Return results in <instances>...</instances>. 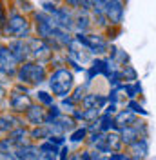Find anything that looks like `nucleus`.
Returning <instances> with one entry per match:
<instances>
[{
  "label": "nucleus",
  "mask_w": 156,
  "mask_h": 160,
  "mask_svg": "<svg viewBox=\"0 0 156 160\" xmlns=\"http://www.w3.org/2000/svg\"><path fill=\"white\" fill-rule=\"evenodd\" d=\"M89 11L104 15L111 28H120L125 15V0H91Z\"/></svg>",
  "instance_id": "obj_1"
},
{
  "label": "nucleus",
  "mask_w": 156,
  "mask_h": 160,
  "mask_svg": "<svg viewBox=\"0 0 156 160\" xmlns=\"http://www.w3.org/2000/svg\"><path fill=\"white\" fill-rule=\"evenodd\" d=\"M31 33H33V22L29 17L20 11H11L4 28V37L11 40H29Z\"/></svg>",
  "instance_id": "obj_2"
},
{
  "label": "nucleus",
  "mask_w": 156,
  "mask_h": 160,
  "mask_svg": "<svg viewBox=\"0 0 156 160\" xmlns=\"http://www.w3.org/2000/svg\"><path fill=\"white\" fill-rule=\"evenodd\" d=\"M47 86L51 95H55L56 98H66L71 97V93L75 89V73L69 68H56L49 75Z\"/></svg>",
  "instance_id": "obj_3"
},
{
  "label": "nucleus",
  "mask_w": 156,
  "mask_h": 160,
  "mask_svg": "<svg viewBox=\"0 0 156 160\" xmlns=\"http://www.w3.org/2000/svg\"><path fill=\"white\" fill-rule=\"evenodd\" d=\"M15 78L18 80V84H24L27 88H37L40 84L47 82L49 75H47V69H46V64L29 60V62L18 66V71H17Z\"/></svg>",
  "instance_id": "obj_4"
},
{
  "label": "nucleus",
  "mask_w": 156,
  "mask_h": 160,
  "mask_svg": "<svg viewBox=\"0 0 156 160\" xmlns=\"http://www.w3.org/2000/svg\"><path fill=\"white\" fill-rule=\"evenodd\" d=\"M75 38H76L84 48H87L93 57H98V58L104 57V55H107L109 51H111L107 37L102 35V33H85V35L75 33Z\"/></svg>",
  "instance_id": "obj_5"
},
{
  "label": "nucleus",
  "mask_w": 156,
  "mask_h": 160,
  "mask_svg": "<svg viewBox=\"0 0 156 160\" xmlns=\"http://www.w3.org/2000/svg\"><path fill=\"white\" fill-rule=\"evenodd\" d=\"M27 89H29L27 86H24V84H17V86L9 91L7 104H9V109L13 111L15 115H24V113L35 104L33 98L27 95Z\"/></svg>",
  "instance_id": "obj_6"
},
{
  "label": "nucleus",
  "mask_w": 156,
  "mask_h": 160,
  "mask_svg": "<svg viewBox=\"0 0 156 160\" xmlns=\"http://www.w3.org/2000/svg\"><path fill=\"white\" fill-rule=\"evenodd\" d=\"M27 42H29V49H31V60L40 62V64H49V62L55 60V51L51 49V46L46 40L33 37Z\"/></svg>",
  "instance_id": "obj_7"
},
{
  "label": "nucleus",
  "mask_w": 156,
  "mask_h": 160,
  "mask_svg": "<svg viewBox=\"0 0 156 160\" xmlns=\"http://www.w3.org/2000/svg\"><path fill=\"white\" fill-rule=\"evenodd\" d=\"M17 71H18V64L9 51V46L0 42V77H6V78L17 77Z\"/></svg>",
  "instance_id": "obj_8"
},
{
  "label": "nucleus",
  "mask_w": 156,
  "mask_h": 160,
  "mask_svg": "<svg viewBox=\"0 0 156 160\" xmlns=\"http://www.w3.org/2000/svg\"><path fill=\"white\" fill-rule=\"evenodd\" d=\"M49 128H51V131H53V135H64V137H66V135H71V133H73V131L76 129L78 128V122L75 118H73V117H71V115H62V117H60V118H56V120H53V122H51V124H47Z\"/></svg>",
  "instance_id": "obj_9"
},
{
  "label": "nucleus",
  "mask_w": 156,
  "mask_h": 160,
  "mask_svg": "<svg viewBox=\"0 0 156 160\" xmlns=\"http://www.w3.org/2000/svg\"><path fill=\"white\" fill-rule=\"evenodd\" d=\"M24 120L33 128L46 126L47 124V109L44 106H40V104H33L29 109L24 113Z\"/></svg>",
  "instance_id": "obj_10"
},
{
  "label": "nucleus",
  "mask_w": 156,
  "mask_h": 160,
  "mask_svg": "<svg viewBox=\"0 0 156 160\" xmlns=\"http://www.w3.org/2000/svg\"><path fill=\"white\" fill-rule=\"evenodd\" d=\"M7 46H9V51L13 53V57H15L18 66L31 60V49H29V42L27 40H9Z\"/></svg>",
  "instance_id": "obj_11"
},
{
  "label": "nucleus",
  "mask_w": 156,
  "mask_h": 160,
  "mask_svg": "<svg viewBox=\"0 0 156 160\" xmlns=\"http://www.w3.org/2000/svg\"><path fill=\"white\" fill-rule=\"evenodd\" d=\"M29 131L26 126H17L13 131H9L4 138L7 140L11 144V148L13 151L17 149V148H22V146H26V144H29Z\"/></svg>",
  "instance_id": "obj_12"
},
{
  "label": "nucleus",
  "mask_w": 156,
  "mask_h": 160,
  "mask_svg": "<svg viewBox=\"0 0 156 160\" xmlns=\"http://www.w3.org/2000/svg\"><path fill=\"white\" fill-rule=\"evenodd\" d=\"M93 28V18L91 11H75V31L85 35Z\"/></svg>",
  "instance_id": "obj_13"
},
{
  "label": "nucleus",
  "mask_w": 156,
  "mask_h": 160,
  "mask_svg": "<svg viewBox=\"0 0 156 160\" xmlns=\"http://www.w3.org/2000/svg\"><path fill=\"white\" fill-rule=\"evenodd\" d=\"M138 115H134L133 111L129 109H122L116 113V117H115V124H116V129H124V128H131V126H134L138 122Z\"/></svg>",
  "instance_id": "obj_14"
},
{
  "label": "nucleus",
  "mask_w": 156,
  "mask_h": 160,
  "mask_svg": "<svg viewBox=\"0 0 156 160\" xmlns=\"http://www.w3.org/2000/svg\"><path fill=\"white\" fill-rule=\"evenodd\" d=\"M149 155V140L142 138L134 142L133 146H129V157L133 160H145Z\"/></svg>",
  "instance_id": "obj_15"
},
{
  "label": "nucleus",
  "mask_w": 156,
  "mask_h": 160,
  "mask_svg": "<svg viewBox=\"0 0 156 160\" xmlns=\"http://www.w3.org/2000/svg\"><path fill=\"white\" fill-rule=\"evenodd\" d=\"M109 104L107 97L100 95V93H87L84 100H82V108H96V109H104Z\"/></svg>",
  "instance_id": "obj_16"
},
{
  "label": "nucleus",
  "mask_w": 156,
  "mask_h": 160,
  "mask_svg": "<svg viewBox=\"0 0 156 160\" xmlns=\"http://www.w3.org/2000/svg\"><path fill=\"white\" fill-rule=\"evenodd\" d=\"M15 155H17L18 160H37V157H38V144L29 142V144H26L22 148H17Z\"/></svg>",
  "instance_id": "obj_17"
},
{
  "label": "nucleus",
  "mask_w": 156,
  "mask_h": 160,
  "mask_svg": "<svg viewBox=\"0 0 156 160\" xmlns=\"http://www.w3.org/2000/svg\"><path fill=\"white\" fill-rule=\"evenodd\" d=\"M105 142H107V148L111 149V153H120L124 149V140L120 137V131H109V133H105Z\"/></svg>",
  "instance_id": "obj_18"
},
{
  "label": "nucleus",
  "mask_w": 156,
  "mask_h": 160,
  "mask_svg": "<svg viewBox=\"0 0 156 160\" xmlns=\"http://www.w3.org/2000/svg\"><path fill=\"white\" fill-rule=\"evenodd\" d=\"M53 135V131L49 128L47 124L46 126H38V128H31L29 131V138L35 140V142H44V140H49V137Z\"/></svg>",
  "instance_id": "obj_19"
},
{
  "label": "nucleus",
  "mask_w": 156,
  "mask_h": 160,
  "mask_svg": "<svg viewBox=\"0 0 156 160\" xmlns=\"http://www.w3.org/2000/svg\"><path fill=\"white\" fill-rule=\"evenodd\" d=\"M87 135H89L87 126H78L76 129H75L73 133H71V135H69V142H73V144L85 142V140H87Z\"/></svg>",
  "instance_id": "obj_20"
},
{
  "label": "nucleus",
  "mask_w": 156,
  "mask_h": 160,
  "mask_svg": "<svg viewBox=\"0 0 156 160\" xmlns=\"http://www.w3.org/2000/svg\"><path fill=\"white\" fill-rule=\"evenodd\" d=\"M120 73H122L124 84H133V82H136V80H138L136 69H134L131 64H127V66H124V68H120Z\"/></svg>",
  "instance_id": "obj_21"
},
{
  "label": "nucleus",
  "mask_w": 156,
  "mask_h": 160,
  "mask_svg": "<svg viewBox=\"0 0 156 160\" xmlns=\"http://www.w3.org/2000/svg\"><path fill=\"white\" fill-rule=\"evenodd\" d=\"M91 0H64V6L71 11H89Z\"/></svg>",
  "instance_id": "obj_22"
},
{
  "label": "nucleus",
  "mask_w": 156,
  "mask_h": 160,
  "mask_svg": "<svg viewBox=\"0 0 156 160\" xmlns=\"http://www.w3.org/2000/svg\"><path fill=\"white\" fill-rule=\"evenodd\" d=\"M122 91L125 93V97L129 100H136L138 93L142 91V86H140V82H133V84H124L122 86Z\"/></svg>",
  "instance_id": "obj_23"
},
{
  "label": "nucleus",
  "mask_w": 156,
  "mask_h": 160,
  "mask_svg": "<svg viewBox=\"0 0 156 160\" xmlns=\"http://www.w3.org/2000/svg\"><path fill=\"white\" fill-rule=\"evenodd\" d=\"M55 95H51L47 91H38L37 93V100H38L40 106H44V108H51V106H55Z\"/></svg>",
  "instance_id": "obj_24"
},
{
  "label": "nucleus",
  "mask_w": 156,
  "mask_h": 160,
  "mask_svg": "<svg viewBox=\"0 0 156 160\" xmlns=\"http://www.w3.org/2000/svg\"><path fill=\"white\" fill-rule=\"evenodd\" d=\"M58 155L60 153H56V151H49L38 146V157H37V160H56Z\"/></svg>",
  "instance_id": "obj_25"
},
{
  "label": "nucleus",
  "mask_w": 156,
  "mask_h": 160,
  "mask_svg": "<svg viewBox=\"0 0 156 160\" xmlns=\"http://www.w3.org/2000/svg\"><path fill=\"white\" fill-rule=\"evenodd\" d=\"M76 106H78V104H76L73 98H71V97H66V98L60 100V108H62V111H67L69 115L76 109Z\"/></svg>",
  "instance_id": "obj_26"
},
{
  "label": "nucleus",
  "mask_w": 156,
  "mask_h": 160,
  "mask_svg": "<svg viewBox=\"0 0 156 160\" xmlns=\"http://www.w3.org/2000/svg\"><path fill=\"white\" fill-rule=\"evenodd\" d=\"M125 109L133 111L134 115H144V117L147 115V111L144 109V106H142V104H138L136 100H129V102H127V106H125Z\"/></svg>",
  "instance_id": "obj_27"
},
{
  "label": "nucleus",
  "mask_w": 156,
  "mask_h": 160,
  "mask_svg": "<svg viewBox=\"0 0 156 160\" xmlns=\"http://www.w3.org/2000/svg\"><path fill=\"white\" fill-rule=\"evenodd\" d=\"M6 22H7V11H6V6H4V2L0 0V35H4Z\"/></svg>",
  "instance_id": "obj_28"
},
{
  "label": "nucleus",
  "mask_w": 156,
  "mask_h": 160,
  "mask_svg": "<svg viewBox=\"0 0 156 160\" xmlns=\"http://www.w3.org/2000/svg\"><path fill=\"white\" fill-rule=\"evenodd\" d=\"M89 153H91V158L93 160H109V157H111V155L100 153V151H96V149H89Z\"/></svg>",
  "instance_id": "obj_29"
},
{
  "label": "nucleus",
  "mask_w": 156,
  "mask_h": 160,
  "mask_svg": "<svg viewBox=\"0 0 156 160\" xmlns=\"http://www.w3.org/2000/svg\"><path fill=\"white\" fill-rule=\"evenodd\" d=\"M0 160H18L15 151H0Z\"/></svg>",
  "instance_id": "obj_30"
},
{
  "label": "nucleus",
  "mask_w": 156,
  "mask_h": 160,
  "mask_svg": "<svg viewBox=\"0 0 156 160\" xmlns=\"http://www.w3.org/2000/svg\"><path fill=\"white\" fill-rule=\"evenodd\" d=\"M69 155H71V151H69V148L67 146H64L62 149H60V160H69Z\"/></svg>",
  "instance_id": "obj_31"
},
{
  "label": "nucleus",
  "mask_w": 156,
  "mask_h": 160,
  "mask_svg": "<svg viewBox=\"0 0 156 160\" xmlns=\"http://www.w3.org/2000/svg\"><path fill=\"white\" fill-rule=\"evenodd\" d=\"M0 151H13L11 144L6 138H0Z\"/></svg>",
  "instance_id": "obj_32"
},
{
  "label": "nucleus",
  "mask_w": 156,
  "mask_h": 160,
  "mask_svg": "<svg viewBox=\"0 0 156 160\" xmlns=\"http://www.w3.org/2000/svg\"><path fill=\"white\" fill-rule=\"evenodd\" d=\"M2 78H4V77H0V84H2V82H4V80H2Z\"/></svg>",
  "instance_id": "obj_33"
}]
</instances>
